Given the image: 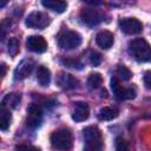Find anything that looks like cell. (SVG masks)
I'll use <instances>...</instances> for the list:
<instances>
[{
    "instance_id": "cell-7",
    "label": "cell",
    "mask_w": 151,
    "mask_h": 151,
    "mask_svg": "<svg viewBox=\"0 0 151 151\" xmlns=\"http://www.w3.org/2000/svg\"><path fill=\"white\" fill-rule=\"evenodd\" d=\"M80 19L85 25L93 27L104 20V14L93 7H87L80 12Z\"/></svg>"
},
{
    "instance_id": "cell-25",
    "label": "cell",
    "mask_w": 151,
    "mask_h": 151,
    "mask_svg": "<svg viewBox=\"0 0 151 151\" xmlns=\"http://www.w3.org/2000/svg\"><path fill=\"white\" fill-rule=\"evenodd\" d=\"M88 59H90L91 65H93V66H98V65H100V63H101V55H100L99 53H97V52H93V51L90 52Z\"/></svg>"
},
{
    "instance_id": "cell-4",
    "label": "cell",
    "mask_w": 151,
    "mask_h": 151,
    "mask_svg": "<svg viewBox=\"0 0 151 151\" xmlns=\"http://www.w3.org/2000/svg\"><path fill=\"white\" fill-rule=\"evenodd\" d=\"M51 144L59 150H70L73 144L72 133L68 129H59L51 136Z\"/></svg>"
},
{
    "instance_id": "cell-16",
    "label": "cell",
    "mask_w": 151,
    "mask_h": 151,
    "mask_svg": "<svg viewBox=\"0 0 151 151\" xmlns=\"http://www.w3.org/2000/svg\"><path fill=\"white\" fill-rule=\"evenodd\" d=\"M41 5L46 7L47 9H51L57 13H63L67 8L66 1H59V0H44L41 1Z\"/></svg>"
},
{
    "instance_id": "cell-9",
    "label": "cell",
    "mask_w": 151,
    "mask_h": 151,
    "mask_svg": "<svg viewBox=\"0 0 151 151\" xmlns=\"http://www.w3.org/2000/svg\"><path fill=\"white\" fill-rule=\"evenodd\" d=\"M119 28L126 34H139L143 31V25L138 19L124 18L119 20Z\"/></svg>"
},
{
    "instance_id": "cell-13",
    "label": "cell",
    "mask_w": 151,
    "mask_h": 151,
    "mask_svg": "<svg viewBox=\"0 0 151 151\" xmlns=\"http://www.w3.org/2000/svg\"><path fill=\"white\" fill-rule=\"evenodd\" d=\"M57 83L61 88H65V90H73L79 86V80L74 78L72 74H68L65 72L59 73L57 78Z\"/></svg>"
},
{
    "instance_id": "cell-14",
    "label": "cell",
    "mask_w": 151,
    "mask_h": 151,
    "mask_svg": "<svg viewBox=\"0 0 151 151\" xmlns=\"http://www.w3.org/2000/svg\"><path fill=\"white\" fill-rule=\"evenodd\" d=\"M96 41L99 47L104 50H109L113 45V41H114L113 34L109 31H101L96 35Z\"/></svg>"
},
{
    "instance_id": "cell-10",
    "label": "cell",
    "mask_w": 151,
    "mask_h": 151,
    "mask_svg": "<svg viewBox=\"0 0 151 151\" xmlns=\"http://www.w3.org/2000/svg\"><path fill=\"white\" fill-rule=\"evenodd\" d=\"M27 48L35 53H44L47 50V42L41 35H29L26 41Z\"/></svg>"
},
{
    "instance_id": "cell-19",
    "label": "cell",
    "mask_w": 151,
    "mask_h": 151,
    "mask_svg": "<svg viewBox=\"0 0 151 151\" xmlns=\"http://www.w3.org/2000/svg\"><path fill=\"white\" fill-rule=\"evenodd\" d=\"M11 120H12V114L8 110L2 109L1 107V114H0V129L2 131H6L9 125H11Z\"/></svg>"
},
{
    "instance_id": "cell-21",
    "label": "cell",
    "mask_w": 151,
    "mask_h": 151,
    "mask_svg": "<svg viewBox=\"0 0 151 151\" xmlns=\"http://www.w3.org/2000/svg\"><path fill=\"white\" fill-rule=\"evenodd\" d=\"M19 52V40L17 38H11L8 40V53L11 57H15Z\"/></svg>"
},
{
    "instance_id": "cell-18",
    "label": "cell",
    "mask_w": 151,
    "mask_h": 151,
    "mask_svg": "<svg viewBox=\"0 0 151 151\" xmlns=\"http://www.w3.org/2000/svg\"><path fill=\"white\" fill-rule=\"evenodd\" d=\"M119 114V111L116 107H111V106H106L99 110L98 112V118L100 120H112L114 118H117Z\"/></svg>"
},
{
    "instance_id": "cell-24",
    "label": "cell",
    "mask_w": 151,
    "mask_h": 151,
    "mask_svg": "<svg viewBox=\"0 0 151 151\" xmlns=\"http://www.w3.org/2000/svg\"><path fill=\"white\" fill-rule=\"evenodd\" d=\"M116 150L117 151H130L129 150V145L126 143V140L122 137H118L116 139Z\"/></svg>"
},
{
    "instance_id": "cell-6",
    "label": "cell",
    "mask_w": 151,
    "mask_h": 151,
    "mask_svg": "<svg viewBox=\"0 0 151 151\" xmlns=\"http://www.w3.org/2000/svg\"><path fill=\"white\" fill-rule=\"evenodd\" d=\"M50 17L46 13L38 11L29 13L25 20V25L29 28H45L47 25H50Z\"/></svg>"
},
{
    "instance_id": "cell-17",
    "label": "cell",
    "mask_w": 151,
    "mask_h": 151,
    "mask_svg": "<svg viewBox=\"0 0 151 151\" xmlns=\"http://www.w3.org/2000/svg\"><path fill=\"white\" fill-rule=\"evenodd\" d=\"M37 80L39 83L40 86H48L50 81H51V72L47 67L45 66H39L38 71H37Z\"/></svg>"
},
{
    "instance_id": "cell-1",
    "label": "cell",
    "mask_w": 151,
    "mask_h": 151,
    "mask_svg": "<svg viewBox=\"0 0 151 151\" xmlns=\"http://www.w3.org/2000/svg\"><path fill=\"white\" fill-rule=\"evenodd\" d=\"M129 53L139 63L151 61V46L143 38H137L129 42Z\"/></svg>"
},
{
    "instance_id": "cell-8",
    "label": "cell",
    "mask_w": 151,
    "mask_h": 151,
    "mask_svg": "<svg viewBox=\"0 0 151 151\" xmlns=\"http://www.w3.org/2000/svg\"><path fill=\"white\" fill-rule=\"evenodd\" d=\"M26 124L31 129H38L42 124V111L37 104H31L27 107Z\"/></svg>"
},
{
    "instance_id": "cell-28",
    "label": "cell",
    "mask_w": 151,
    "mask_h": 151,
    "mask_svg": "<svg viewBox=\"0 0 151 151\" xmlns=\"http://www.w3.org/2000/svg\"><path fill=\"white\" fill-rule=\"evenodd\" d=\"M1 70H2V71H1V77L4 78V77H5V74H6V66H5V64H2V65H1Z\"/></svg>"
},
{
    "instance_id": "cell-2",
    "label": "cell",
    "mask_w": 151,
    "mask_h": 151,
    "mask_svg": "<svg viewBox=\"0 0 151 151\" xmlns=\"http://www.w3.org/2000/svg\"><path fill=\"white\" fill-rule=\"evenodd\" d=\"M58 45L60 48L63 50H74L77 47L80 46L83 38L81 35L76 32V31H71V29H65L61 31L57 38Z\"/></svg>"
},
{
    "instance_id": "cell-5",
    "label": "cell",
    "mask_w": 151,
    "mask_h": 151,
    "mask_svg": "<svg viewBox=\"0 0 151 151\" xmlns=\"http://www.w3.org/2000/svg\"><path fill=\"white\" fill-rule=\"evenodd\" d=\"M111 88L114 97L118 100H127L133 99L136 97V88L134 87H123L117 77L111 78Z\"/></svg>"
},
{
    "instance_id": "cell-12",
    "label": "cell",
    "mask_w": 151,
    "mask_h": 151,
    "mask_svg": "<svg viewBox=\"0 0 151 151\" xmlns=\"http://www.w3.org/2000/svg\"><path fill=\"white\" fill-rule=\"evenodd\" d=\"M90 116V107L87 103L85 101H78L74 104L73 112H72V119L74 122H84Z\"/></svg>"
},
{
    "instance_id": "cell-29",
    "label": "cell",
    "mask_w": 151,
    "mask_h": 151,
    "mask_svg": "<svg viewBox=\"0 0 151 151\" xmlns=\"http://www.w3.org/2000/svg\"><path fill=\"white\" fill-rule=\"evenodd\" d=\"M84 151H96V150H93V149H91V147H87V146H86V147L84 149Z\"/></svg>"
},
{
    "instance_id": "cell-23",
    "label": "cell",
    "mask_w": 151,
    "mask_h": 151,
    "mask_svg": "<svg viewBox=\"0 0 151 151\" xmlns=\"http://www.w3.org/2000/svg\"><path fill=\"white\" fill-rule=\"evenodd\" d=\"M61 63L68 68H74V70H81L83 68V64L76 59H64V60H61Z\"/></svg>"
},
{
    "instance_id": "cell-20",
    "label": "cell",
    "mask_w": 151,
    "mask_h": 151,
    "mask_svg": "<svg viewBox=\"0 0 151 151\" xmlns=\"http://www.w3.org/2000/svg\"><path fill=\"white\" fill-rule=\"evenodd\" d=\"M103 83V77L100 73H91L87 78V85L90 88H98Z\"/></svg>"
},
{
    "instance_id": "cell-27",
    "label": "cell",
    "mask_w": 151,
    "mask_h": 151,
    "mask_svg": "<svg viewBox=\"0 0 151 151\" xmlns=\"http://www.w3.org/2000/svg\"><path fill=\"white\" fill-rule=\"evenodd\" d=\"M144 84H145V86L147 88L151 90V71L145 72V74H144Z\"/></svg>"
},
{
    "instance_id": "cell-3",
    "label": "cell",
    "mask_w": 151,
    "mask_h": 151,
    "mask_svg": "<svg viewBox=\"0 0 151 151\" xmlns=\"http://www.w3.org/2000/svg\"><path fill=\"white\" fill-rule=\"evenodd\" d=\"M83 137L87 147H91L96 151H101L104 147V142L101 132L97 126H87L83 130Z\"/></svg>"
},
{
    "instance_id": "cell-15",
    "label": "cell",
    "mask_w": 151,
    "mask_h": 151,
    "mask_svg": "<svg viewBox=\"0 0 151 151\" xmlns=\"http://www.w3.org/2000/svg\"><path fill=\"white\" fill-rule=\"evenodd\" d=\"M21 100V94L17 92H12L6 94L1 100V107L2 109H17L19 103Z\"/></svg>"
},
{
    "instance_id": "cell-30",
    "label": "cell",
    "mask_w": 151,
    "mask_h": 151,
    "mask_svg": "<svg viewBox=\"0 0 151 151\" xmlns=\"http://www.w3.org/2000/svg\"><path fill=\"white\" fill-rule=\"evenodd\" d=\"M101 97H106V91L105 90L101 91Z\"/></svg>"
},
{
    "instance_id": "cell-22",
    "label": "cell",
    "mask_w": 151,
    "mask_h": 151,
    "mask_svg": "<svg viewBox=\"0 0 151 151\" xmlns=\"http://www.w3.org/2000/svg\"><path fill=\"white\" fill-rule=\"evenodd\" d=\"M117 76H119V78L123 79V80H130L131 77H132V73L126 66L119 65L117 67Z\"/></svg>"
},
{
    "instance_id": "cell-26",
    "label": "cell",
    "mask_w": 151,
    "mask_h": 151,
    "mask_svg": "<svg viewBox=\"0 0 151 151\" xmlns=\"http://www.w3.org/2000/svg\"><path fill=\"white\" fill-rule=\"evenodd\" d=\"M15 151H40V149L32 146V145H26V144H21L15 146Z\"/></svg>"
},
{
    "instance_id": "cell-11",
    "label": "cell",
    "mask_w": 151,
    "mask_h": 151,
    "mask_svg": "<svg viewBox=\"0 0 151 151\" xmlns=\"http://www.w3.org/2000/svg\"><path fill=\"white\" fill-rule=\"evenodd\" d=\"M34 67V61L31 59H24L15 68L14 71V79L15 80H22L25 78H27Z\"/></svg>"
}]
</instances>
